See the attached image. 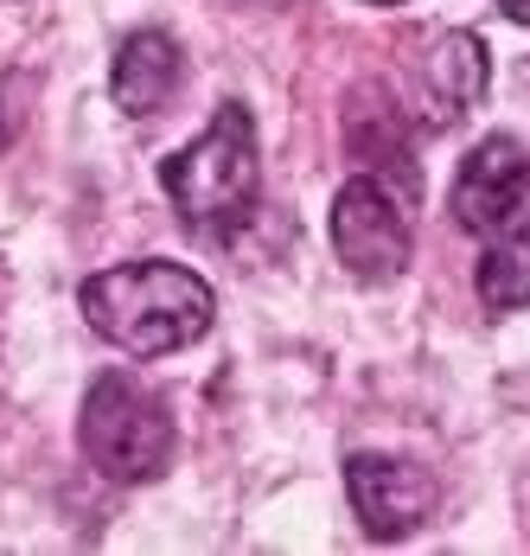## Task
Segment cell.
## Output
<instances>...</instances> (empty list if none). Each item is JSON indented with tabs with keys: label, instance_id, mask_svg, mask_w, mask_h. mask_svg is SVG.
Masks as SVG:
<instances>
[{
	"label": "cell",
	"instance_id": "cell-11",
	"mask_svg": "<svg viewBox=\"0 0 530 556\" xmlns=\"http://www.w3.org/2000/svg\"><path fill=\"white\" fill-rule=\"evenodd\" d=\"M0 307H7V263H0Z\"/></svg>",
	"mask_w": 530,
	"mask_h": 556
},
{
	"label": "cell",
	"instance_id": "cell-7",
	"mask_svg": "<svg viewBox=\"0 0 530 556\" xmlns=\"http://www.w3.org/2000/svg\"><path fill=\"white\" fill-rule=\"evenodd\" d=\"M186 84V58H179V39L160 33V26H141L115 46V64H109V97L122 115H160Z\"/></svg>",
	"mask_w": 530,
	"mask_h": 556
},
{
	"label": "cell",
	"instance_id": "cell-3",
	"mask_svg": "<svg viewBox=\"0 0 530 556\" xmlns=\"http://www.w3.org/2000/svg\"><path fill=\"white\" fill-rule=\"evenodd\" d=\"M77 442H84V460H90L103 480L141 486V480H160V473L173 467L179 429H173V409H166L141 378L103 371L97 384L84 390Z\"/></svg>",
	"mask_w": 530,
	"mask_h": 556
},
{
	"label": "cell",
	"instance_id": "cell-9",
	"mask_svg": "<svg viewBox=\"0 0 530 556\" xmlns=\"http://www.w3.org/2000/svg\"><path fill=\"white\" fill-rule=\"evenodd\" d=\"M479 301H485L492 314L530 307V199L499 237H485V256H479Z\"/></svg>",
	"mask_w": 530,
	"mask_h": 556
},
{
	"label": "cell",
	"instance_id": "cell-6",
	"mask_svg": "<svg viewBox=\"0 0 530 556\" xmlns=\"http://www.w3.org/2000/svg\"><path fill=\"white\" fill-rule=\"evenodd\" d=\"M530 199V154L518 135H485L474 154L460 161L454 179V224L467 237H499L505 224L525 212Z\"/></svg>",
	"mask_w": 530,
	"mask_h": 556
},
{
	"label": "cell",
	"instance_id": "cell-8",
	"mask_svg": "<svg viewBox=\"0 0 530 556\" xmlns=\"http://www.w3.org/2000/svg\"><path fill=\"white\" fill-rule=\"evenodd\" d=\"M422 77H428L434 110L467 115L485 97V46H479V33H441L422 58Z\"/></svg>",
	"mask_w": 530,
	"mask_h": 556
},
{
	"label": "cell",
	"instance_id": "cell-5",
	"mask_svg": "<svg viewBox=\"0 0 530 556\" xmlns=\"http://www.w3.org/2000/svg\"><path fill=\"white\" fill-rule=\"evenodd\" d=\"M345 493L352 511L365 525V538L377 544H396L409 531H422L441 505V480L416 467V460H396V454H352L345 460Z\"/></svg>",
	"mask_w": 530,
	"mask_h": 556
},
{
	"label": "cell",
	"instance_id": "cell-2",
	"mask_svg": "<svg viewBox=\"0 0 530 556\" xmlns=\"http://www.w3.org/2000/svg\"><path fill=\"white\" fill-rule=\"evenodd\" d=\"M160 186L173 199V212L205 230V237H230L237 224L256 212V186H263V154H256V115L243 103H224L212 128L199 141H186L166 167Z\"/></svg>",
	"mask_w": 530,
	"mask_h": 556
},
{
	"label": "cell",
	"instance_id": "cell-12",
	"mask_svg": "<svg viewBox=\"0 0 530 556\" xmlns=\"http://www.w3.org/2000/svg\"><path fill=\"white\" fill-rule=\"evenodd\" d=\"M377 7H390V0H377Z\"/></svg>",
	"mask_w": 530,
	"mask_h": 556
},
{
	"label": "cell",
	"instance_id": "cell-1",
	"mask_svg": "<svg viewBox=\"0 0 530 556\" xmlns=\"http://www.w3.org/2000/svg\"><path fill=\"white\" fill-rule=\"evenodd\" d=\"M77 307L90 320V333H103L128 358H166L186 352L212 333L217 294L205 276H192L186 263H115L103 276L77 288Z\"/></svg>",
	"mask_w": 530,
	"mask_h": 556
},
{
	"label": "cell",
	"instance_id": "cell-10",
	"mask_svg": "<svg viewBox=\"0 0 530 556\" xmlns=\"http://www.w3.org/2000/svg\"><path fill=\"white\" fill-rule=\"evenodd\" d=\"M499 13H505V20H518V26H530V0H499Z\"/></svg>",
	"mask_w": 530,
	"mask_h": 556
},
{
	"label": "cell",
	"instance_id": "cell-4",
	"mask_svg": "<svg viewBox=\"0 0 530 556\" xmlns=\"http://www.w3.org/2000/svg\"><path fill=\"white\" fill-rule=\"evenodd\" d=\"M332 250L339 263L358 281H396L409 269V199L377 179V173H358L339 186L332 199Z\"/></svg>",
	"mask_w": 530,
	"mask_h": 556
}]
</instances>
